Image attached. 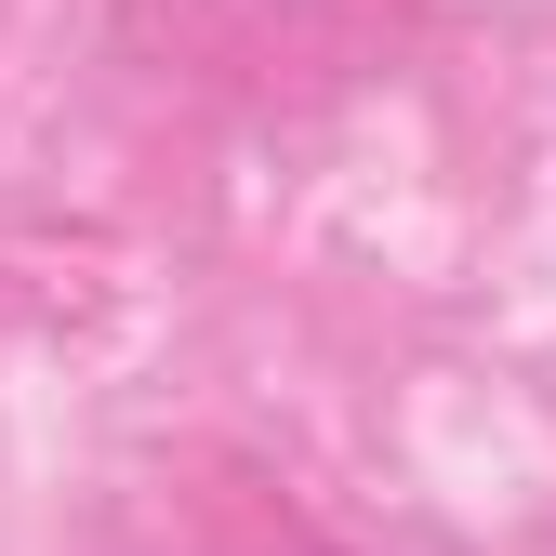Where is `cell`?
Returning <instances> with one entry per match:
<instances>
[{
	"mask_svg": "<svg viewBox=\"0 0 556 556\" xmlns=\"http://www.w3.org/2000/svg\"><path fill=\"white\" fill-rule=\"evenodd\" d=\"M213 556H358V543H331L292 491H252V477H226V491H213Z\"/></svg>",
	"mask_w": 556,
	"mask_h": 556,
	"instance_id": "6da1fadb",
	"label": "cell"
}]
</instances>
